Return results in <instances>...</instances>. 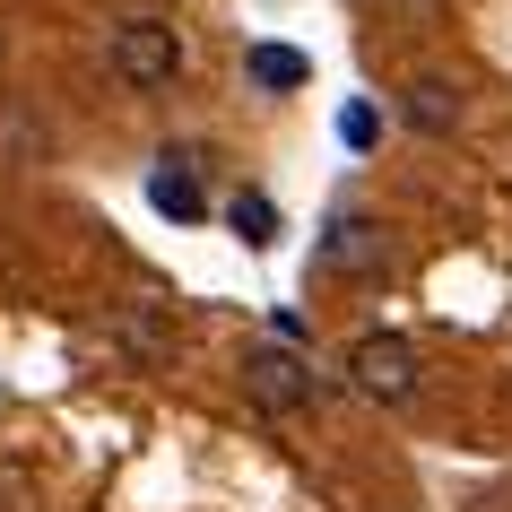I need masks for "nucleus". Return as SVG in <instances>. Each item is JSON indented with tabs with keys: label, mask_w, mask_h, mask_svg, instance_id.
I'll return each mask as SVG.
<instances>
[{
	"label": "nucleus",
	"mask_w": 512,
	"mask_h": 512,
	"mask_svg": "<svg viewBox=\"0 0 512 512\" xmlns=\"http://www.w3.org/2000/svg\"><path fill=\"white\" fill-rule=\"evenodd\" d=\"M105 79L131 87V96H165V87L183 79V35L165 27L157 9L113 18V27H105Z\"/></svg>",
	"instance_id": "1"
},
{
	"label": "nucleus",
	"mask_w": 512,
	"mask_h": 512,
	"mask_svg": "<svg viewBox=\"0 0 512 512\" xmlns=\"http://www.w3.org/2000/svg\"><path fill=\"white\" fill-rule=\"evenodd\" d=\"M243 400L261 408V417H296V408H313V365L296 356V339L243 348Z\"/></svg>",
	"instance_id": "2"
},
{
	"label": "nucleus",
	"mask_w": 512,
	"mask_h": 512,
	"mask_svg": "<svg viewBox=\"0 0 512 512\" xmlns=\"http://www.w3.org/2000/svg\"><path fill=\"white\" fill-rule=\"evenodd\" d=\"M348 382L374 408H408V400H417V339H400V330H365V339L348 348Z\"/></svg>",
	"instance_id": "3"
},
{
	"label": "nucleus",
	"mask_w": 512,
	"mask_h": 512,
	"mask_svg": "<svg viewBox=\"0 0 512 512\" xmlns=\"http://www.w3.org/2000/svg\"><path fill=\"white\" fill-rule=\"evenodd\" d=\"M105 330H113V348L131 356V365H148V374L183 365V330L165 322V304H148V296H139V304H122V313H113Z\"/></svg>",
	"instance_id": "4"
},
{
	"label": "nucleus",
	"mask_w": 512,
	"mask_h": 512,
	"mask_svg": "<svg viewBox=\"0 0 512 512\" xmlns=\"http://www.w3.org/2000/svg\"><path fill=\"white\" fill-rule=\"evenodd\" d=\"M400 122L426 139H452L460 131V87L443 79V70H417V79H400Z\"/></svg>",
	"instance_id": "5"
},
{
	"label": "nucleus",
	"mask_w": 512,
	"mask_h": 512,
	"mask_svg": "<svg viewBox=\"0 0 512 512\" xmlns=\"http://www.w3.org/2000/svg\"><path fill=\"white\" fill-rule=\"evenodd\" d=\"M148 200H157L174 226H200V217H209V191L191 183V148H165V157L148 165Z\"/></svg>",
	"instance_id": "6"
},
{
	"label": "nucleus",
	"mask_w": 512,
	"mask_h": 512,
	"mask_svg": "<svg viewBox=\"0 0 512 512\" xmlns=\"http://www.w3.org/2000/svg\"><path fill=\"white\" fill-rule=\"evenodd\" d=\"M322 261H330V270L374 278V270H382V226H374V217H339V226H330V243H322Z\"/></svg>",
	"instance_id": "7"
},
{
	"label": "nucleus",
	"mask_w": 512,
	"mask_h": 512,
	"mask_svg": "<svg viewBox=\"0 0 512 512\" xmlns=\"http://www.w3.org/2000/svg\"><path fill=\"white\" fill-rule=\"evenodd\" d=\"M243 70H252V87H270V96H287V87L313 79V61H304L296 44H252V53H243Z\"/></svg>",
	"instance_id": "8"
},
{
	"label": "nucleus",
	"mask_w": 512,
	"mask_h": 512,
	"mask_svg": "<svg viewBox=\"0 0 512 512\" xmlns=\"http://www.w3.org/2000/svg\"><path fill=\"white\" fill-rule=\"evenodd\" d=\"M235 235H243V243H270V235H278V209L261 200V191H243V200H235Z\"/></svg>",
	"instance_id": "9"
},
{
	"label": "nucleus",
	"mask_w": 512,
	"mask_h": 512,
	"mask_svg": "<svg viewBox=\"0 0 512 512\" xmlns=\"http://www.w3.org/2000/svg\"><path fill=\"white\" fill-rule=\"evenodd\" d=\"M374 131H382L374 105H348V113H339V139H348V148H374Z\"/></svg>",
	"instance_id": "10"
},
{
	"label": "nucleus",
	"mask_w": 512,
	"mask_h": 512,
	"mask_svg": "<svg viewBox=\"0 0 512 512\" xmlns=\"http://www.w3.org/2000/svg\"><path fill=\"white\" fill-rule=\"evenodd\" d=\"M391 9H417V0H391Z\"/></svg>",
	"instance_id": "11"
}]
</instances>
